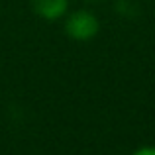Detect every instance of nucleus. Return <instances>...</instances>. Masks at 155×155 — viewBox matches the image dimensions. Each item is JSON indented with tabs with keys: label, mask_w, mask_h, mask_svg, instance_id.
Instances as JSON below:
<instances>
[{
	"label": "nucleus",
	"mask_w": 155,
	"mask_h": 155,
	"mask_svg": "<svg viewBox=\"0 0 155 155\" xmlns=\"http://www.w3.org/2000/svg\"><path fill=\"white\" fill-rule=\"evenodd\" d=\"M100 31V22L91 10H75L65 14V34L73 41H91Z\"/></svg>",
	"instance_id": "f257e3e1"
},
{
	"label": "nucleus",
	"mask_w": 155,
	"mask_h": 155,
	"mask_svg": "<svg viewBox=\"0 0 155 155\" xmlns=\"http://www.w3.org/2000/svg\"><path fill=\"white\" fill-rule=\"evenodd\" d=\"M30 4L35 16L47 22L65 18V14L69 12V0H30Z\"/></svg>",
	"instance_id": "f03ea898"
},
{
	"label": "nucleus",
	"mask_w": 155,
	"mask_h": 155,
	"mask_svg": "<svg viewBox=\"0 0 155 155\" xmlns=\"http://www.w3.org/2000/svg\"><path fill=\"white\" fill-rule=\"evenodd\" d=\"M132 155H155V145H141V147L134 149Z\"/></svg>",
	"instance_id": "7ed1b4c3"
}]
</instances>
